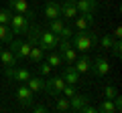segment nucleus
<instances>
[{
	"mask_svg": "<svg viewBox=\"0 0 122 113\" xmlns=\"http://www.w3.org/2000/svg\"><path fill=\"white\" fill-rule=\"evenodd\" d=\"M110 48H112L114 56H120V55H122V51H120V48H122V43H120V39H114V43H112V47H110Z\"/></svg>",
	"mask_w": 122,
	"mask_h": 113,
	"instance_id": "nucleus-30",
	"label": "nucleus"
},
{
	"mask_svg": "<svg viewBox=\"0 0 122 113\" xmlns=\"http://www.w3.org/2000/svg\"><path fill=\"white\" fill-rule=\"evenodd\" d=\"M59 16H61V6H59V2L49 0L47 4H45V18H47V20H53V18H59Z\"/></svg>",
	"mask_w": 122,
	"mask_h": 113,
	"instance_id": "nucleus-12",
	"label": "nucleus"
},
{
	"mask_svg": "<svg viewBox=\"0 0 122 113\" xmlns=\"http://www.w3.org/2000/svg\"><path fill=\"white\" fill-rule=\"evenodd\" d=\"M57 44H59V36L51 30H41L39 35V47L43 51H57Z\"/></svg>",
	"mask_w": 122,
	"mask_h": 113,
	"instance_id": "nucleus-2",
	"label": "nucleus"
},
{
	"mask_svg": "<svg viewBox=\"0 0 122 113\" xmlns=\"http://www.w3.org/2000/svg\"><path fill=\"white\" fill-rule=\"evenodd\" d=\"M4 73L8 79L18 81V83H26L30 79V73L26 69H22V67H4Z\"/></svg>",
	"mask_w": 122,
	"mask_h": 113,
	"instance_id": "nucleus-8",
	"label": "nucleus"
},
{
	"mask_svg": "<svg viewBox=\"0 0 122 113\" xmlns=\"http://www.w3.org/2000/svg\"><path fill=\"white\" fill-rule=\"evenodd\" d=\"M26 85H29V89L37 95V93H41L45 89V79L43 77H33V75H30V79L26 81Z\"/></svg>",
	"mask_w": 122,
	"mask_h": 113,
	"instance_id": "nucleus-16",
	"label": "nucleus"
},
{
	"mask_svg": "<svg viewBox=\"0 0 122 113\" xmlns=\"http://www.w3.org/2000/svg\"><path fill=\"white\" fill-rule=\"evenodd\" d=\"M30 22H33V20H29V18H26L25 14H12V18H10L8 26L12 28V32H14V35H25V32L29 30Z\"/></svg>",
	"mask_w": 122,
	"mask_h": 113,
	"instance_id": "nucleus-3",
	"label": "nucleus"
},
{
	"mask_svg": "<svg viewBox=\"0 0 122 113\" xmlns=\"http://www.w3.org/2000/svg\"><path fill=\"white\" fill-rule=\"evenodd\" d=\"M71 47L77 48L79 52H90L94 48V43H92V36H90V28L87 30H75L69 39Z\"/></svg>",
	"mask_w": 122,
	"mask_h": 113,
	"instance_id": "nucleus-1",
	"label": "nucleus"
},
{
	"mask_svg": "<svg viewBox=\"0 0 122 113\" xmlns=\"http://www.w3.org/2000/svg\"><path fill=\"white\" fill-rule=\"evenodd\" d=\"M90 71L96 75V77H106V75L110 73V63L106 61L104 56H98V59H94V61H92Z\"/></svg>",
	"mask_w": 122,
	"mask_h": 113,
	"instance_id": "nucleus-9",
	"label": "nucleus"
},
{
	"mask_svg": "<svg viewBox=\"0 0 122 113\" xmlns=\"http://www.w3.org/2000/svg\"><path fill=\"white\" fill-rule=\"evenodd\" d=\"M16 99L20 105H25V107H30V105L35 103V93L29 89V85L26 83H20L16 87Z\"/></svg>",
	"mask_w": 122,
	"mask_h": 113,
	"instance_id": "nucleus-5",
	"label": "nucleus"
},
{
	"mask_svg": "<svg viewBox=\"0 0 122 113\" xmlns=\"http://www.w3.org/2000/svg\"><path fill=\"white\" fill-rule=\"evenodd\" d=\"M65 87V79L63 77H49L47 81H45V93H49V95L53 97H59L61 95V89Z\"/></svg>",
	"mask_w": 122,
	"mask_h": 113,
	"instance_id": "nucleus-4",
	"label": "nucleus"
},
{
	"mask_svg": "<svg viewBox=\"0 0 122 113\" xmlns=\"http://www.w3.org/2000/svg\"><path fill=\"white\" fill-rule=\"evenodd\" d=\"M75 8H77L79 14H86V12L96 14L98 8H100V2L98 0H75Z\"/></svg>",
	"mask_w": 122,
	"mask_h": 113,
	"instance_id": "nucleus-10",
	"label": "nucleus"
},
{
	"mask_svg": "<svg viewBox=\"0 0 122 113\" xmlns=\"http://www.w3.org/2000/svg\"><path fill=\"white\" fill-rule=\"evenodd\" d=\"M8 8L12 10V12H16V14H25L29 20L35 18V12L29 8V2H26V0H8Z\"/></svg>",
	"mask_w": 122,
	"mask_h": 113,
	"instance_id": "nucleus-7",
	"label": "nucleus"
},
{
	"mask_svg": "<svg viewBox=\"0 0 122 113\" xmlns=\"http://www.w3.org/2000/svg\"><path fill=\"white\" fill-rule=\"evenodd\" d=\"M26 59H29L30 63H35V65H37V63H41V61L45 59V51L39 47V44H37V47H30L29 56H26Z\"/></svg>",
	"mask_w": 122,
	"mask_h": 113,
	"instance_id": "nucleus-18",
	"label": "nucleus"
},
{
	"mask_svg": "<svg viewBox=\"0 0 122 113\" xmlns=\"http://www.w3.org/2000/svg\"><path fill=\"white\" fill-rule=\"evenodd\" d=\"M73 20H75L73 22V28H75V30H87V28H90V22H87L83 16H75Z\"/></svg>",
	"mask_w": 122,
	"mask_h": 113,
	"instance_id": "nucleus-24",
	"label": "nucleus"
},
{
	"mask_svg": "<svg viewBox=\"0 0 122 113\" xmlns=\"http://www.w3.org/2000/svg\"><path fill=\"white\" fill-rule=\"evenodd\" d=\"M87 103H90V95H77L75 93V95L69 97V111H79Z\"/></svg>",
	"mask_w": 122,
	"mask_h": 113,
	"instance_id": "nucleus-11",
	"label": "nucleus"
},
{
	"mask_svg": "<svg viewBox=\"0 0 122 113\" xmlns=\"http://www.w3.org/2000/svg\"><path fill=\"white\" fill-rule=\"evenodd\" d=\"M112 36H114V39H120V36H122V26H116V30L112 32Z\"/></svg>",
	"mask_w": 122,
	"mask_h": 113,
	"instance_id": "nucleus-34",
	"label": "nucleus"
},
{
	"mask_svg": "<svg viewBox=\"0 0 122 113\" xmlns=\"http://www.w3.org/2000/svg\"><path fill=\"white\" fill-rule=\"evenodd\" d=\"M47 63H49L51 67H61V65H63V59H61V55H59L57 51H49Z\"/></svg>",
	"mask_w": 122,
	"mask_h": 113,
	"instance_id": "nucleus-21",
	"label": "nucleus"
},
{
	"mask_svg": "<svg viewBox=\"0 0 122 113\" xmlns=\"http://www.w3.org/2000/svg\"><path fill=\"white\" fill-rule=\"evenodd\" d=\"M98 111H100V113H116V109H114V101L112 99L102 101L100 107H98Z\"/></svg>",
	"mask_w": 122,
	"mask_h": 113,
	"instance_id": "nucleus-23",
	"label": "nucleus"
},
{
	"mask_svg": "<svg viewBox=\"0 0 122 113\" xmlns=\"http://www.w3.org/2000/svg\"><path fill=\"white\" fill-rule=\"evenodd\" d=\"M0 51H2V47H0Z\"/></svg>",
	"mask_w": 122,
	"mask_h": 113,
	"instance_id": "nucleus-35",
	"label": "nucleus"
},
{
	"mask_svg": "<svg viewBox=\"0 0 122 113\" xmlns=\"http://www.w3.org/2000/svg\"><path fill=\"white\" fill-rule=\"evenodd\" d=\"M104 95H106V99H114V97L118 95V91H116L114 85H106L104 87Z\"/></svg>",
	"mask_w": 122,
	"mask_h": 113,
	"instance_id": "nucleus-28",
	"label": "nucleus"
},
{
	"mask_svg": "<svg viewBox=\"0 0 122 113\" xmlns=\"http://www.w3.org/2000/svg\"><path fill=\"white\" fill-rule=\"evenodd\" d=\"M12 18V10L10 8H0V24H8Z\"/></svg>",
	"mask_w": 122,
	"mask_h": 113,
	"instance_id": "nucleus-25",
	"label": "nucleus"
},
{
	"mask_svg": "<svg viewBox=\"0 0 122 113\" xmlns=\"http://www.w3.org/2000/svg\"><path fill=\"white\" fill-rule=\"evenodd\" d=\"M61 77L65 79V83H71V85H77V81H79V73L73 65H67L63 69V73H61Z\"/></svg>",
	"mask_w": 122,
	"mask_h": 113,
	"instance_id": "nucleus-14",
	"label": "nucleus"
},
{
	"mask_svg": "<svg viewBox=\"0 0 122 113\" xmlns=\"http://www.w3.org/2000/svg\"><path fill=\"white\" fill-rule=\"evenodd\" d=\"M30 111H33V113H47L49 109H47V105H43V103H39V105L33 103V105H30Z\"/></svg>",
	"mask_w": 122,
	"mask_h": 113,
	"instance_id": "nucleus-31",
	"label": "nucleus"
},
{
	"mask_svg": "<svg viewBox=\"0 0 122 113\" xmlns=\"http://www.w3.org/2000/svg\"><path fill=\"white\" fill-rule=\"evenodd\" d=\"M79 111H81V113H98V109H96V107H92V105L87 103L86 107H81V109H79Z\"/></svg>",
	"mask_w": 122,
	"mask_h": 113,
	"instance_id": "nucleus-33",
	"label": "nucleus"
},
{
	"mask_svg": "<svg viewBox=\"0 0 122 113\" xmlns=\"http://www.w3.org/2000/svg\"><path fill=\"white\" fill-rule=\"evenodd\" d=\"M100 43H102V48H108V51H110V47H112V43H114V36L108 32V35H104L100 39Z\"/></svg>",
	"mask_w": 122,
	"mask_h": 113,
	"instance_id": "nucleus-27",
	"label": "nucleus"
},
{
	"mask_svg": "<svg viewBox=\"0 0 122 113\" xmlns=\"http://www.w3.org/2000/svg\"><path fill=\"white\" fill-rule=\"evenodd\" d=\"M55 107H57V111H69V97H61V99H57Z\"/></svg>",
	"mask_w": 122,
	"mask_h": 113,
	"instance_id": "nucleus-26",
	"label": "nucleus"
},
{
	"mask_svg": "<svg viewBox=\"0 0 122 113\" xmlns=\"http://www.w3.org/2000/svg\"><path fill=\"white\" fill-rule=\"evenodd\" d=\"M61 16L63 18H75L77 16V8L73 4H67V2H61Z\"/></svg>",
	"mask_w": 122,
	"mask_h": 113,
	"instance_id": "nucleus-19",
	"label": "nucleus"
},
{
	"mask_svg": "<svg viewBox=\"0 0 122 113\" xmlns=\"http://www.w3.org/2000/svg\"><path fill=\"white\" fill-rule=\"evenodd\" d=\"M90 65H92V61H90V56H87V52H83L79 59H75V63H73V67L77 69V73L81 75V73H87L90 71Z\"/></svg>",
	"mask_w": 122,
	"mask_h": 113,
	"instance_id": "nucleus-15",
	"label": "nucleus"
},
{
	"mask_svg": "<svg viewBox=\"0 0 122 113\" xmlns=\"http://www.w3.org/2000/svg\"><path fill=\"white\" fill-rule=\"evenodd\" d=\"M51 69H53V67L49 65V63H43V61H41V67H39L41 77H49V75H51Z\"/></svg>",
	"mask_w": 122,
	"mask_h": 113,
	"instance_id": "nucleus-29",
	"label": "nucleus"
},
{
	"mask_svg": "<svg viewBox=\"0 0 122 113\" xmlns=\"http://www.w3.org/2000/svg\"><path fill=\"white\" fill-rule=\"evenodd\" d=\"M39 35H41V28H39L37 24H33V22H30L29 30L25 32V36H26V43H29L30 47H37V44H39Z\"/></svg>",
	"mask_w": 122,
	"mask_h": 113,
	"instance_id": "nucleus-13",
	"label": "nucleus"
},
{
	"mask_svg": "<svg viewBox=\"0 0 122 113\" xmlns=\"http://www.w3.org/2000/svg\"><path fill=\"white\" fill-rule=\"evenodd\" d=\"M12 28L8 24H0V43H10L12 40Z\"/></svg>",
	"mask_w": 122,
	"mask_h": 113,
	"instance_id": "nucleus-20",
	"label": "nucleus"
},
{
	"mask_svg": "<svg viewBox=\"0 0 122 113\" xmlns=\"http://www.w3.org/2000/svg\"><path fill=\"white\" fill-rule=\"evenodd\" d=\"M63 20H61V16L59 18H53V20H49V30L51 32H55L57 36H59V32H61V28H63Z\"/></svg>",
	"mask_w": 122,
	"mask_h": 113,
	"instance_id": "nucleus-22",
	"label": "nucleus"
},
{
	"mask_svg": "<svg viewBox=\"0 0 122 113\" xmlns=\"http://www.w3.org/2000/svg\"><path fill=\"white\" fill-rule=\"evenodd\" d=\"M71 35H73V28H69V26H63L61 32H59L61 39H71Z\"/></svg>",
	"mask_w": 122,
	"mask_h": 113,
	"instance_id": "nucleus-32",
	"label": "nucleus"
},
{
	"mask_svg": "<svg viewBox=\"0 0 122 113\" xmlns=\"http://www.w3.org/2000/svg\"><path fill=\"white\" fill-rule=\"evenodd\" d=\"M10 51H12V55L16 56V61H20V59H26V56H29L30 44L26 43V40L12 39V40H10Z\"/></svg>",
	"mask_w": 122,
	"mask_h": 113,
	"instance_id": "nucleus-6",
	"label": "nucleus"
},
{
	"mask_svg": "<svg viewBox=\"0 0 122 113\" xmlns=\"http://www.w3.org/2000/svg\"><path fill=\"white\" fill-rule=\"evenodd\" d=\"M0 63H2L4 67L16 65V56L12 55V51H10V48H2V51H0Z\"/></svg>",
	"mask_w": 122,
	"mask_h": 113,
	"instance_id": "nucleus-17",
	"label": "nucleus"
}]
</instances>
